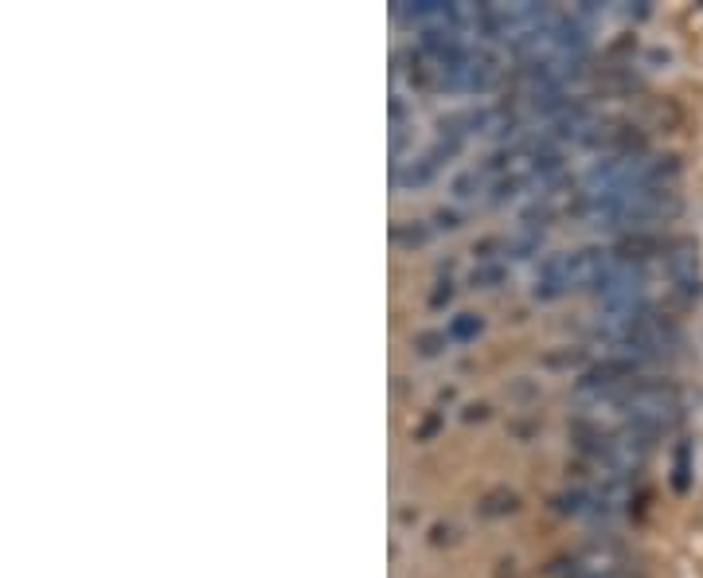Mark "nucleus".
I'll return each mask as SVG.
<instances>
[{
	"mask_svg": "<svg viewBox=\"0 0 703 578\" xmlns=\"http://www.w3.org/2000/svg\"><path fill=\"white\" fill-rule=\"evenodd\" d=\"M462 419H465V422H485V419H488V403H469V406L462 411Z\"/></svg>",
	"mask_w": 703,
	"mask_h": 578,
	"instance_id": "6ab92c4d",
	"label": "nucleus"
},
{
	"mask_svg": "<svg viewBox=\"0 0 703 578\" xmlns=\"http://www.w3.org/2000/svg\"><path fill=\"white\" fill-rule=\"evenodd\" d=\"M547 578H587V567H582L579 555H559L544 567Z\"/></svg>",
	"mask_w": 703,
	"mask_h": 578,
	"instance_id": "ddd939ff",
	"label": "nucleus"
},
{
	"mask_svg": "<svg viewBox=\"0 0 703 578\" xmlns=\"http://www.w3.org/2000/svg\"><path fill=\"white\" fill-rule=\"evenodd\" d=\"M465 149V141L457 137H434V145L422 157L414 161H403V165L391 168V188L395 192H414V188H426V184L434 180V176L442 173V165H449V161L457 157V153Z\"/></svg>",
	"mask_w": 703,
	"mask_h": 578,
	"instance_id": "7ed1b4c3",
	"label": "nucleus"
},
{
	"mask_svg": "<svg viewBox=\"0 0 703 578\" xmlns=\"http://www.w3.org/2000/svg\"><path fill=\"white\" fill-rule=\"evenodd\" d=\"M431 239H434V227L422 224V219H411V224L391 227V242H395L399 250H418V247H426Z\"/></svg>",
	"mask_w": 703,
	"mask_h": 578,
	"instance_id": "423d86ee",
	"label": "nucleus"
},
{
	"mask_svg": "<svg viewBox=\"0 0 703 578\" xmlns=\"http://www.w3.org/2000/svg\"><path fill=\"white\" fill-rule=\"evenodd\" d=\"M571 293V278H567V258L562 255H547L539 262L536 286H531V298L536 301H559Z\"/></svg>",
	"mask_w": 703,
	"mask_h": 578,
	"instance_id": "20e7f679",
	"label": "nucleus"
},
{
	"mask_svg": "<svg viewBox=\"0 0 703 578\" xmlns=\"http://www.w3.org/2000/svg\"><path fill=\"white\" fill-rule=\"evenodd\" d=\"M520 513V493L516 488H488L485 496L477 500V516L480 520H505V516Z\"/></svg>",
	"mask_w": 703,
	"mask_h": 578,
	"instance_id": "39448f33",
	"label": "nucleus"
},
{
	"mask_svg": "<svg viewBox=\"0 0 703 578\" xmlns=\"http://www.w3.org/2000/svg\"><path fill=\"white\" fill-rule=\"evenodd\" d=\"M508 281V266L505 262H477L469 273V289H497Z\"/></svg>",
	"mask_w": 703,
	"mask_h": 578,
	"instance_id": "9d476101",
	"label": "nucleus"
},
{
	"mask_svg": "<svg viewBox=\"0 0 703 578\" xmlns=\"http://www.w3.org/2000/svg\"><path fill=\"white\" fill-rule=\"evenodd\" d=\"M480 329H485V317L480 313H457L454 321H449V340L454 344H469V340H477L480 337Z\"/></svg>",
	"mask_w": 703,
	"mask_h": 578,
	"instance_id": "9b49d317",
	"label": "nucleus"
},
{
	"mask_svg": "<svg viewBox=\"0 0 703 578\" xmlns=\"http://www.w3.org/2000/svg\"><path fill=\"white\" fill-rule=\"evenodd\" d=\"M692 488V442H676L672 450V493L684 496Z\"/></svg>",
	"mask_w": 703,
	"mask_h": 578,
	"instance_id": "0eeeda50",
	"label": "nucleus"
},
{
	"mask_svg": "<svg viewBox=\"0 0 703 578\" xmlns=\"http://www.w3.org/2000/svg\"><path fill=\"white\" fill-rule=\"evenodd\" d=\"M442 426H446V414H442V411H426V419L414 426V442H434L442 434Z\"/></svg>",
	"mask_w": 703,
	"mask_h": 578,
	"instance_id": "2eb2a0df",
	"label": "nucleus"
},
{
	"mask_svg": "<svg viewBox=\"0 0 703 578\" xmlns=\"http://www.w3.org/2000/svg\"><path fill=\"white\" fill-rule=\"evenodd\" d=\"M544 368L551 372H567V368H582L587 372V348H555V352L544 355Z\"/></svg>",
	"mask_w": 703,
	"mask_h": 578,
	"instance_id": "f8f14e48",
	"label": "nucleus"
},
{
	"mask_svg": "<svg viewBox=\"0 0 703 578\" xmlns=\"http://www.w3.org/2000/svg\"><path fill=\"white\" fill-rule=\"evenodd\" d=\"M500 79H505L500 59L493 55L488 48H469V55H465L462 63L449 66V71H442L438 91H446V94H488V91H497Z\"/></svg>",
	"mask_w": 703,
	"mask_h": 578,
	"instance_id": "f257e3e1",
	"label": "nucleus"
},
{
	"mask_svg": "<svg viewBox=\"0 0 703 578\" xmlns=\"http://www.w3.org/2000/svg\"><path fill=\"white\" fill-rule=\"evenodd\" d=\"M454 192L457 199H473V196H480V192H485V173H480V168H469V173H462L454 180Z\"/></svg>",
	"mask_w": 703,
	"mask_h": 578,
	"instance_id": "4468645a",
	"label": "nucleus"
},
{
	"mask_svg": "<svg viewBox=\"0 0 703 578\" xmlns=\"http://www.w3.org/2000/svg\"><path fill=\"white\" fill-rule=\"evenodd\" d=\"M449 539H454V528H449V524H434V528H431V544L442 547V544H449Z\"/></svg>",
	"mask_w": 703,
	"mask_h": 578,
	"instance_id": "aec40b11",
	"label": "nucleus"
},
{
	"mask_svg": "<svg viewBox=\"0 0 703 578\" xmlns=\"http://www.w3.org/2000/svg\"><path fill=\"white\" fill-rule=\"evenodd\" d=\"M414 352L422 355V360H434V355H442L446 352L454 340H449V332L446 329H426V332H414Z\"/></svg>",
	"mask_w": 703,
	"mask_h": 578,
	"instance_id": "1a4fd4ad",
	"label": "nucleus"
},
{
	"mask_svg": "<svg viewBox=\"0 0 703 578\" xmlns=\"http://www.w3.org/2000/svg\"><path fill=\"white\" fill-rule=\"evenodd\" d=\"M544 250V231H528V227H520L516 235H508L505 242V258H531Z\"/></svg>",
	"mask_w": 703,
	"mask_h": 578,
	"instance_id": "6e6552de",
	"label": "nucleus"
},
{
	"mask_svg": "<svg viewBox=\"0 0 703 578\" xmlns=\"http://www.w3.org/2000/svg\"><path fill=\"white\" fill-rule=\"evenodd\" d=\"M505 242L500 235H488V239L473 242V255H477V262H497V255H505Z\"/></svg>",
	"mask_w": 703,
	"mask_h": 578,
	"instance_id": "dca6fc26",
	"label": "nucleus"
},
{
	"mask_svg": "<svg viewBox=\"0 0 703 578\" xmlns=\"http://www.w3.org/2000/svg\"><path fill=\"white\" fill-rule=\"evenodd\" d=\"M449 301H454V281L442 278L438 286H434V293H431V309H446Z\"/></svg>",
	"mask_w": 703,
	"mask_h": 578,
	"instance_id": "f3484780",
	"label": "nucleus"
},
{
	"mask_svg": "<svg viewBox=\"0 0 703 578\" xmlns=\"http://www.w3.org/2000/svg\"><path fill=\"white\" fill-rule=\"evenodd\" d=\"M661 273L669 278V289L680 301H695L703 293V273H700V242L692 235H672L669 250L661 258Z\"/></svg>",
	"mask_w": 703,
	"mask_h": 578,
	"instance_id": "f03ea898",
	"label": "nucleus"
},
{
	"mask_svg": "<svg viewBox=\"0 0 703 578\" xmlns=\"http://www.w3.org/2000/svg\"><path fill=\"white\" fill-rule=\"evenodd\" d=\"M457 227H462V215L457 211H446V207L434 211V231H457Z\"/></svg>",
	"mask_w": 703,
	"mask_h": 578,
	"instance_id": "a211bd4d",
	"label": "nucleus"
}]
</instances>
